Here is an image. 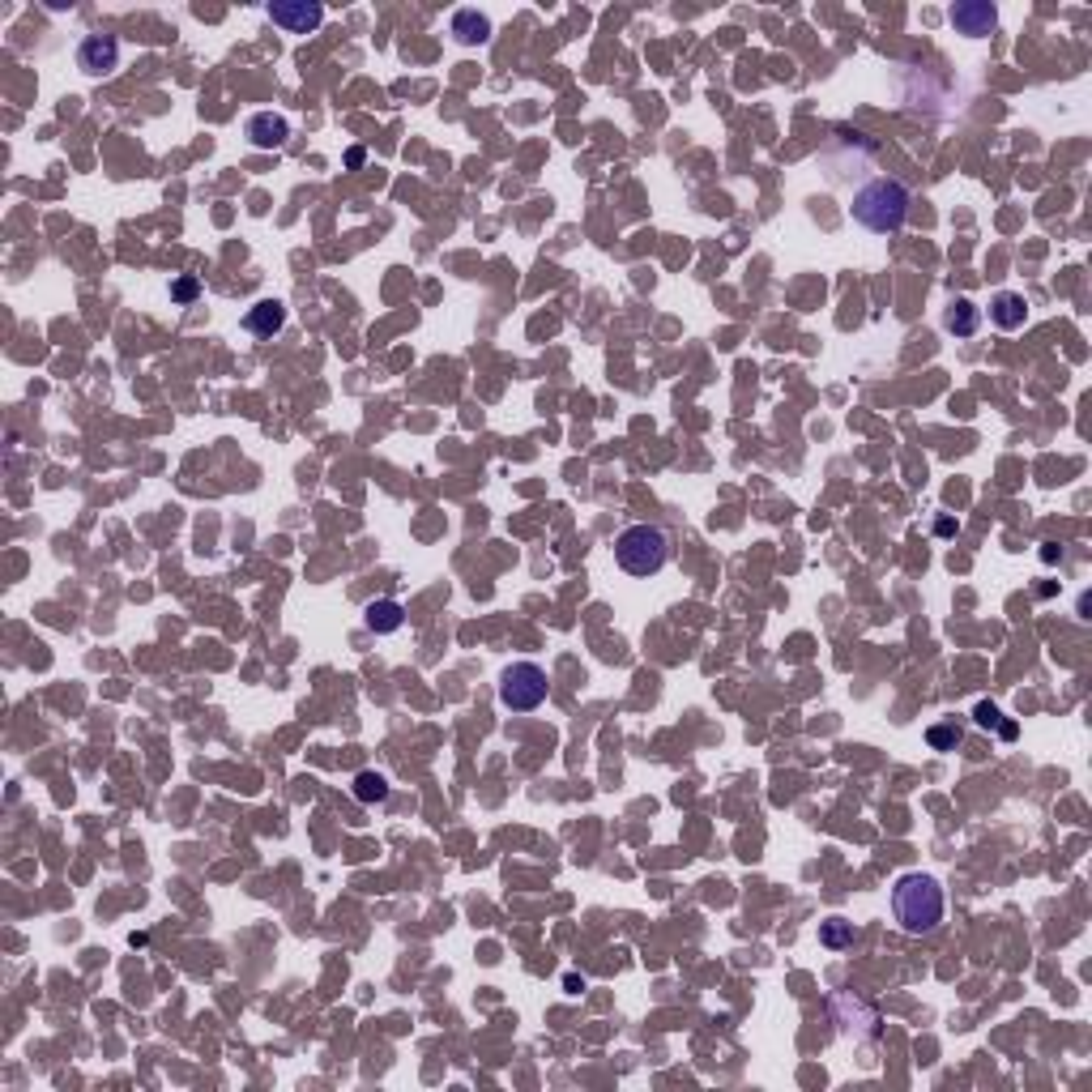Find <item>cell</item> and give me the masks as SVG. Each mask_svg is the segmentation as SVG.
Masks as SVG:
<instances>
[{
	"instance_id": "1",
	"label": "cell",
	"mask_w": 1092,
	"mask_h": 1092,
	"mask_svg": "<svg viewBox=\"0 0 1092 1092\" xmlns=\"http://www.w3.org/2000/svg\"><path fill=\"white\" fill-rule=\"evenodd\" d=\"M892 913L909 935H930L939 922H943V888L935 875H922V871H909L896 879L892 888Z\"/></svg>"
},
{
	"instance_id": "2",
	"label": "cell",
	"mask_w": 1092,
	"mask_h": 1092,
	"mask_svg": "<svg viewBox=\"0 0 1092 1092\" xmlns=\"http://www.w3.org/2000/svg\"><path fill=\"white\" fill-rule=\"evenodd\" d=\"M909 205H913L909 188L901 180H892V175H879V180H871L854 197V222H862L875 235H896L909 218Z\"/></svg>"
},
{
	"instance_id": "3",
	"label": "cell",
	"mask_w": 1092,
	"mask_h": 1092,
	"mask_svg": "<svg viewBox=\"0 0 1092 1092\" xmlns=\"http://www.w3.org/2000/svg\"><path fill=\"white\" fill-rule=\"evenodd\" d=\"M615 559H619V568L628 572V576H657V572L666 568V559H670L666 529L662 525H649V521L628 525L615 538Z\"/></svg>"
},
{
	"instance_id": "4",
	"label": "cell",
	"mask_w": 1092,
	"mask_h": 1092,
	"mask_svg": "<svg viewBox=\"0 0 1092 1092\" xmlns=\"http://www.w3.org/2000/svg\"><path fill=\"white\" fill-rule=\"evenodd\" d=\"M546 692H551V683H546V670L538 662H512L500 674V704L512 713H534Z\"/></svg>"
},
{
	"instance_id": "5",
	"label": "cell",
	"mask_w": 1092,
	"mask_h": 1092,
	"mask_svg": "<svg viewBox=\"0 0 1092 1092\" xmlns=\"http://www.w3.org/2000/svg\"><path fill=\"white\" fill-rule=\"evenodd\" d=\"M269 22L282 26L286 35H312L325 22V5H308V0H278L269 5Z\"/></svg>"
},
{
	"instance_id": "6",
	"label": "cell",
	"mask_w": 1092,
	"mask_h": 1092,
	"mask_svg": "<svg viewBox=\"0 0 1092 1092\" xmlns=\"http://www.w3.org/2000/svg\"><path fill=\"white\" fill-rule=\"evenodd\" d=\"M120 60V43L116 35H86L82 47H77V69L90 77H107Z\"/></svg>"
},
{
	"instance_id": "7",
	"label": "cell",
	"mask_w": 1092,
	"mask_h": 1092,
	"mask_svg": "<svg viewBox=\"0 0 1092 1092\" xmlns=\"http://www.w3.org/2000/svg\"><path fill=\"white\" fill-rule=\"evenodd\" d=\"M947 22H952L960 35L982 39V35H990V30H994V22H999V9L986 5V0H965V5L947 9Z\"/></svg>"
},
{
	"instance_id": "8",
	"label": "cell",
	"mask_w": 1092,
	"mask_h": 1092,
	"mask_svg": "<svg viewBox=\"0 0 1092 1092\" xmlns=\"http://www.w3.org/2000/svg\"><path fill=\"white\" fill-rule=\"evenodd\" d=\"M286 325V303L282 299H261V303H252L248 316H244V329L252 337H273V333H282Z\"/></svg>"
},
{
	"instance_id": "9",
	"label": "cell",
	"mask_w": 1092,
	"mask_h": 1092,
	"mask_svg": "<svg viewBox=\"0 0 1092 1092\" xmlns=\"http://www.w3.org/2000/svg\"><path fill=\"white\" fill-rule=\"evenodd\" d=\"M248 137L256 150H278L291 137V124H286V116H273V111H256L248 120Z\"/></svg>"
},
{
	"instance_id": "10",
	"label": "cell",
	"mask_w": 1092,
	"mask_h": 1092,
	"mask_svg": "<svg viewBox=\"0 0 1092 1092\" xmlns=\"http://www.w3.org/2000/svg\"><path fill=\"white\" fill-rule=\"evenodd\" d=\"M990 320L999 329L1016 333V329H1024V320H1029V303H1024V295H1016V291H999L994 303H990Z\"/></svg>"
},
{
	"instance_id": "11",
	"label": "cell",
	"mask_w": 1092,
	"mask_h": 1092,
	"mask_svg": "<svg viewBox=\"0 0 1092 1092\" xmlns=\"http://www.w3.org/2000/svg\"><path fill=\"white\" fill-rule=\"evenodd\" d=\"M363 623H367V632L389 636V632H397L401 623H406V610H401V602H393V598H380V602H367Z\"/></svg>"
},
{
	"instance_id": "12",
	"label": "cell",
	"mask_w": 1092,
	"mask_h": 1092,
	"mask_svg": "<svg viewBox=\"0 0 1092 1092\" xmlns=\"http://www.w3.org/2000/svg\"><path fill=\"white\" fill-rule=\"evenodd\" d=\"M453 35H457V43H465V47L487 43V39H491V22H487L478 9H461V13H453Z\"/></svg>"
},
{
	"instance_id": "13",
	"label": "cell",
	"mask_w": 1092,
	"mask_h": 1092,
	"mask_svg": "<svg viewBox=\"0 0 1092 1092\" xmlns=\"http://www.w3.org/2000/svg\"><path fill=\"white\" fill-rule=\"evenodd\" d=\"M943 325H947V333H956V337H973L977 333V308H973L969 299H952V308H947Z\"/></svg>"
},
{
	"instance_id": "14",
	"label": "cell",
	"mask_w": 1092,
	"mask_h": 1092,
	"mask_svg": "<svg viewBox=\"0 0 1092 1092\" xmlns=\"http://www.w3.org/2000/svg\"><path fill=\"white\" fill-rule=\"evenodd\" d=\"M350 790H355L359 802H384V798H389V781H384L380 773H359Z\"/></svg>"
},
{
	"instance_id": "15",
	"label": "cell",
	"mask_w": 1092,
	"mask_h": 1092,
	"mask_svg": "<svg viewBox=\"0 0 1092 1092\" xmlns=\"http://www.w3.org/2000/svg\"><path fill=\"white\" fill-rule=\"evenodd\" d=\"M819 939H824L828 947H845L849 939H854V930H849V922H845V918H828V922H824V930H819Z\"/></svg>"
},
{
	"instance_id": "16",
	"label": "cell",
	"mask_w": 1092,
	"mask_h": 1092,
	"mask_svg": "<svg viewBox=\"0 0 1092 1092\" xmlns=\"http://www.w3.org/2000/svg\"><path fill=\"white\" fill-rule=\"evenodd\" d=\"M197 295H201V282H197V278H175V282H171V299H175V303H192Z\"/></svg>"
},
{
	"instance_id": "17",
	"label": "cell",
	"mask_w": 1092,
	"mask_h": 1092,
	"mask_svg": "<svg viewBox=\"0 0 1092 1092\" xmlns=\"http://www.w3.org/2000/svg\"><path fill=\"white\" fill-rule=\"evenodd\" d=\"M930 743H935V747H956V743H960V730H952V726H935V730H930Z\"/></svg>"
},
{
	"instance_id": "18",
	"label": "cell",
	"mask_w": 1092,
	"mask_h": 1092,
	"mask_svg": "<svg viewBox=\"0 0 1092 1092\" xmlns=\"http://www.w3.org/2000/svg\"><path fill=\"white\" fill-rule=\"evenodd\" d=\"M999 717H1003V713L994 709L990 700H982V704H977V726H986V730H990V726H999Z\"/></svg>"
},
{
	"instance_id": "19",
	"label": "cell",
	"mask_w": 1092,
	"mask_h": 1092,
	"mask_svg": "<svg viewBox=\"0 0 1092 1092\" xmlns=\"http://www.w3.org/2000/svg\"><path fill=\"white\" fill-rule=\"evenodd\" d=\"M939 534H943V538H952V534H956V521H947V517H943V521H939Z\"/></svg>"
}]
</instances>
